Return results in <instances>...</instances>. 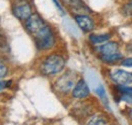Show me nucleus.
I'll return each instance as SVG.
<instances>
[{
    "label": "nucleus",
    "instance_id": "obj_24",
    "mask_svg": "<svg viewBox=\"0 0 132 125\" xmlns=\"http://www.w3.org/2000/svg\"><path fill=\"white\" fill-rule=\"evenodd\" d=\"M109 125H115V124H109Z\"/></svg>",
    "mask_w": 132,
    "mask_h": 125
},
{
    "label": "nucleus",
    "instance_id": "obj_9",
    "mask_svg": "<svg viewBox=\"0 0 132 125\" xmlns=\"http://www.w3.org/2000/svg\"><path fill=\"white\" fill-rule=\"evenodd\" d=\"M89 96H90V89L87 82L83 78H79L71 92V97L76 100H84L87 99Z\"/></svg>",
    "mask_w": 132,
    "mask_h": 125
},
{
    "label": "nucleus",
    "instance_id": "obj_1",
    "mask_svg": "<svg viewBox=\"0 0 132 125\" xmlns=\"http://www.w3.org/2000/svg\"><path fill=\"white\" fill-rule=\"evenodd\" d=\"M66 58L60 53H51L46 55L39 64V72L44 77H54L64 72Z\"/></svg>",
    "mask_w": 132,
    "mask_h": 125
},
{
    "label": "nucleus",
    "instance_id": "obj_23",
    "mask_svg": "<svg viewBox=\"0 0 132 125\" xmlns=\"http://www.w3.org/2000/svg\"><path fill=\"white\" fill-rule=\"evenodd\" d=\"M127 114H128V117H129V118L132 120V107L130 108V109H128V111H127Z\"/></svg>",
    "mask_w": 132,
    "mask_h": 125
},
{
    "label": "nucleus",
    "instance_id": "obj_13",
    "mask_svg": "<svg viewBox=\"0 0 132 125\" xmlns=\"http://www.w3.org/2000/svg\"><path fill=\"white\" fill-rule=\"evenodd\" d=\"M110 117L105 112H96L90 117L86 119L84 125H109L110 124Z\"/></svg>",
    "mask_w": 132,
    "mask_h": 125
},
{
    "label": "nucleus",
    "instance_id": "obj_18",
    "mask_svg": "<svg viewBox=\"0 0 132 125\" xmlns=\"http://www.w3.org/2000/svg\"><path fill=\"white\" fill-rule=\"evenodd\" d=\"M121 11H122V14L125 15L126 17H130V16H132V0L127 1V2L123 5Z\"/></svg>",
    "mask_w": 132,
    "mask_h": 125
},
{
    "label": "nucleus",
    "instance_id": "obj_16",
    "mask_svg": "<svg viewBox=\"0 0 132 125\" xmlns=\"http://www.w3.org/2000/svg\"><path fill=\"white\" fill-rule=\"evenodd\" d=\"M95 92L98 95V97L100 98L101 102L104 104V106L106 108L110 110V104H109V99H108V96L106 93V90L104 88V86L102 84H99L97 87H95Z\"/></svg>",
    "mask_w": 132,
    "mask_h": 125
},
{
    "label": "nucleus",
    "instance_id": "obj_3",
    "mask_svg": "<svg viewBox=\"0 0 132 125\" xmlns=\"http://www.w3.org/2000/svg\"><path fill=\"white\" fill-rule=\"evenodd\" d=\"M33 39L36 48L41 53L49 51L53 49L57 41L56 33L49 23L40 32H38L33 37Z\"/></svg>",
    "mask_w": 132,
    "mask_h": 125
},
{
    "label": "nucleus",
    "instance_id": "obj_21",
    "mask_svg": "<svg viewBox=\"0 0 132 125\" xmlns=\"http://www.w3.org/2000/svg\"><path fill=\"white\" fill-rule=\"evenodd\" d=\"M11 84H12L11 81H3V80H0V91L4 90L6 88H9Z\"/></svg>",
    "mask_w": 132,
    "mask_h": 125
},
{
    "label": "nucleus",
    "instance_id": "obj_17",
    "mask_svg": "<svg viewBox=\"0 0 132 125\" xmlns=\"http://www.w3.org/2000/svg\"><path fill=\"white\" fill-rule=\"evenodd\" d=\"M9 74V67L6 64V62L2 59H0V80H3L7 77Z\"/></svg>",
    "mask_w": 132,
    "mask_h": 125
},
{
    "label": "nucleus",
    "instance_id": "obj_14",
    "mask_svg": "<svg viewBox=\"0 0 132 125\" xmlns=\"http://www.w3.org/2000/svg\"><path fill=\"white\" fill-rule=\"evenodd\" d=\"M100 62L107 65V66H114L117 64H121L122 61L125 59L124 55L120 51L112 54V55H106V56H98Z\"/></svg>",
    "mask_w": 132,
    "mask_h": 125
},
{
    "label": "nucleus",
    "instance_id": "obj_12",
    "mask_svg": "<svg viewBox=\"0 0 132 125\" xmlns=\"http://www.w3.org/2000/svg\"><path fill=\"white\" fill-rule=\"evenodd\" d=\"M114 90L118 96V100L132 105V87L114 85Z\"/></svg>",
    "mask_w": 132,
    "mask_h": 125
},
{
    "label": "nucleus",
    "instance_id": "obj_19",
    "mask_svg": "<svg viewBox=\"0 0 132 125\" xmlns=\"http://www.w3.org/2000/svg\"><path fill=\"white\" fill-rule=\"evenodd\" d=\"M52 1H53V3L55 4V6H56V8L58 9V11H59L62 15H64V14H65V10H64V7H63L61 1H59V0H52Z\"/></svg>",
    "mask_w": 132,
    "mask_h": 125
},
{
    "label": "nucleus",
    "instance_id": "obj_11",
    "mask_svg": "<svg viewBox=\"0 0 132 125\" xmlns=\"http://www.w3.org/2000/svg\"><path fill=\"white\" fill-rule=\"evenodd\" d=\"M95 51L98 56H106L116 54L120 50V44L116 40H109L99 46H95Z\"/></svg>",
    "mask_w": 132,
    "mask_h": 125
},
{
    "label": "nucleus",
    "instance_id": "obj_10",
    "mask_svg": "<svg viewBox=\"0 0 132 125\" xmlns=\"http://www.w3.org/2000/svg\"><path fill=\"white\" fill-rule=\"evenodd\" d=\"M63 7L68 8L73 14L78 13H90V8L84 3L83 0H60Z\"/></svg>",
    "mask_w": 132,
    "mask_h": 125
},
{
    "label": "nucleus",
    "instance_id": "obj_15",
    "mask_svg": "<svg viewBox=\"0 0 132 125\" xmlns=\"http://www.w3.org/2000/svg\"><path fill=\"white\" fill-rule=\"evenodd\" d=\"M113 36L112 32H103V33H90L88 35V40L89 43L95 47L99 46L104 43L109 41Z\"/></svg>",
    "mask_w": 132,
    "mask_h": 125
},
{
    "label": "nucleus",
    "instance_id": "obj_5",
    "mask_svg": "<svg viewBox=\"0 0 132 125\" xmlns=\"http://www.w3.org/2000/svg\"><path fill=\"white\" fill-rule=\"evenodd\" d=\"M47 24H48V22L38 12H34L33 14L23 22L24 29L32 37H34L38 32H40Z\"/></svg>",
    "mask_w": 132,
    "mask_h": 125
},
{
    "label": "nucleus",
    "instance_id": "obj_6",
    "mask_svg": "<svg viewBox=\"0 0 132 125\" xmlns=\"http://www.w3.org/2000/svg\"><path fill=\"white\" fill-rule=\"evenodd\" d=\"M94 109H95L94 105L89 101H86L84 99V100H78V102L72 107L71 113L76 119L86 120L95 113Z\"/></svg>",
    "mask_w": 132,
    "mask_h": 125
},
{
    "label": "nucleus",
    "instance_id": "obj_22",
    "mask_svg": "<svg viewBox=\"0 0 132 125\" xmlns=\"http://www.w3.org/2000/svg\"><path fill=\"white\" fill-rule=\"evenodd\" d=\"M121 65H122L123 67H125V68H132V57L125 58V59L122 61Z\"/></svg>",
    "mask_w": 132,
    "mask_h": 125
},
{
    "label": "nucleus",
    "instance_id": "obj_2",
    "mask_svg": "<svg viewBox=\"0 0 132 125\" xmlns=\"http://www.w3.org/2000/svg\"><path fill=\"white\" fill-rule=\"evenodd\" d=\"M78 79V74L76 72L73 70H67L55 80L53 84L54 91L61 96H67L71 94Z\"/></svg>",
    "mask_w": 132,
    "mask_h": 125
},
{
    "label": "nucleus",
    "instance_id": "obj_4",
    "mask_svg": "<svg viewBox=\"0 0 132 125\" xmlns=\"http://www.w3.org/2000/svg\"><path fill=\"white\" fill-rule=\"evenodd\" d=\"M10 10L13 16L22 22L34 13L33 5L30 0H12Z\"/></svg>",
    "mask_w": 132,
    "mask_h": 125
},
{
    "label": "nucleus",
    "instance_id": "obj_7",
    "mask_svg": "<svg viewBox=\"0 0 132 125\" xmlns=\"http://www.w3.org/2000/svg\"><path fill=\"white\" fill-rule=\"evenodd\" d=\"M109 79L114 85L128 86L132 84V72L123 69H112L109 71Z\"/></svg>",
    "mask_w": 132,
    "mask_h": 125
},
{
    "label": "nucleus",
    "instance_id": "obj_20",
    "mask_svg": "<svg viewBox=\"0 0 132 125\" xmlns=\"http://www.w3.org/2000/svg\"><path fill=\"white\" fill-rule=\"evenodd\" d=\"M7 47V41H6V37L5 35L3 34L2 31H0V48H4V47Z\"/></svg>",
    "mask_w": 132,
    "mask_h": 125
},
{
    "label": "nucleus",
    "instance_id": "obj_8",
    "mask_svg": "<svg viewBox=\"0 0 132 125\" xmlns=\"http://www.w3.org/2000/svg\"><path fill=\"white\" fill-rule=\"evenodd\" d=\"M72 17H73L74 22L79 27V29L85 33L93 32V30L96 27V21L89 14L78 13V14H73Z\"/></svg>",
    "mask_w": 132,
    "mask_h": 125
}]
</instances>
